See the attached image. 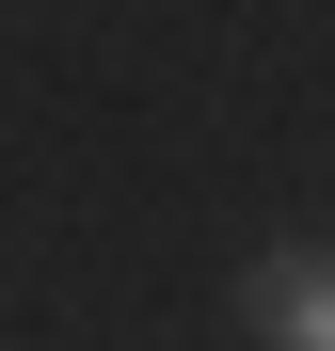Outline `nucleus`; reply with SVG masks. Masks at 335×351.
<instances>
[{
	"label": "nucleus",
	"instance_id": "obj_1",
	"mask_svg": "<svg viewBox=\"0 0 335 351\" xmlns=\"http://www.w3.org/2000/svg\"><path fill=\"white\" fill-rule=\"evenodd\" d=\"M240 319H256L271 351H335V256H319V240L256 256V271H240Z\"/></svg>",
	"mask_w": 335,
	"mask_h": 351
}]
</instances>
